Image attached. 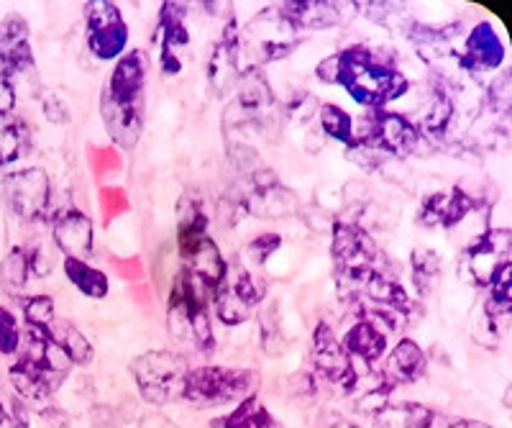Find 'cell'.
I'll use <instances>...</instances> for the list:
<instances>
[{"label":"cell","mask_w":512,"mask_h":428,"mask_svg":"<svg viewBox=\"0 0 512 428\" xmlns=\"http://www.w3.org/2000/svg\"><path fill=\"white\" fill-rule=\"evenodd\" d=\"M328 428H361V426H359V423L349 421V418L336 416V418H331V421H328Z\"/></svg>","instance_id":"obj_43"},{"label":"cell","mask_w":512,"mask_h":428,"mask_svg":"<svg viewBox=\"0 0 512 428\" xmlns=\"http://www.w3.org/2000/svg\"><path fill=\"white\" fill-rule=\"evenodd\" d=\"M3 188V198H6L8 208L24 221H36L47 213L49 206V177L47 172L39 167H29V170L8 172L0 182Z\"/></svg>","instance_id":"obj_14"},{"label":"cell","mask_w":512,"mask_h":428,"mask_svg":"<svg viewBox=\"0 0 512 428\" xmlns=\"http://www.w3.org/2000/svg\"><path fill=\"white\" fill-rule=\"evenodd\" d=\"M52 236L64 257L88 262L93 254V221L77 208H62L54 213Z\"/></svg>","instance_id":"obj_20"},{"label":"cell","mask_w":512,"mask_h":428,"mask_svg":"<svg viewBox=\"0 0 512 428\" xmlns=\"http://www.w3.org/2000/svg\"><path fill=\"white\" fill-rule=\"evenodd\" d=\"M64 275L70 277L72 285L88 298H105L108 295V275L90 267L82 259L64 257Z\"/></svg>","instance_id":"obj_31"},{"label":"cell","mask_w":512,"mask_h":428,"mask_svg":"<svg viewBox=\"0 0 512 428\" xmlns=\"http://www.w3.org/2000/svg\"><path fill=\"white\" fill-rule=\"evenodd\" d=\"M44 116H47L52 124H67V121H70V111H67L64 100H59L57 95H47V98H44Z\"/></svg>","instance_id":"obj_39"},{"label":"cell","mask_w":512,"mask_h":428,"mask_svg":"<svg viewBox=\"0 0 512 428\" xmlns=\"http://www.w3.org/2000/svg\"><path fill=\"white\" fill-rule=\"evenodd\" d=\"M333 264L341 295L356 298L369 277L390 272L372 236L354 223H336L333 229Z\"/></svg>","instance_id":"obj_6"},{"label":"cell","mask_w":512,"mask_h":428,"mask_svg":"<svg viewBox=\"0 0 512 428\" xmlns=\"http://www.w3.org/2000/svg\"><path fill=\"white\" fill-rule=\"evenodd\" d=\"M318 77L328 85H344L346 93L369 111H379L408 93V77L390 65H382L367 47H351L323 59Z\"/></svg>","instance_id":"obj_1"},{"label":"cell","mask_w":512,"mask_h":428,"mask_svg":"<svg viewBox=\"0 0 512 428\" xmlns=\"http://www.w3.org/2000/svg\"><path fill=\"white\" fill-rule=\"evenodd\" d=\"M185 16L187 8L182 3H164L159 11V62L167 75H177L182 70V52L190 44Z\"/></svg>","instance_id":"obj_19"},{"label":"cell","mask_w":512,"mask_h":428,"mask_svg":"<svg viewBox=\"0 0 512 428\" xmlns=\"http://www.w3.org/2000/svg\"><path fill=\"white\" fill-rule=\"evenodd\" d=\"M274 106V95L269 90L267 77H264L262 67H249V70L241 75L239 83V95L233 100L231 111L223 116V126L228 131L244 129L251 124H262L267 113Z\"/></svg>","instance_id":"obj_15"},{"label":"cell","mask_w":512,"mask_h":428,"mask_svg":"<svg viewBox=\"0 0 512 428\" xmlns=\"http://www.w3.org/2000/svg\"><path fill=\"white\" fill-rule=\"evenodd\" d=\"M344 349L354 357H359L361 362L374 364L377 359H382V354L387 352V334L379 329L377 323L369 321V318H361L346 331L344 336Z\"/></svg>","instance_id":"obj_27"},{"label":"cell","mask_w":512,"mask_h":428,"mask_svg":"<svg viewBox=\"0 0 512 428\" xmlns=\"http://www.w3.org/2000/svg\"><path fill=\"white\" fill-rule=\"evenodd\" d=\"M413 270V288L420 298H431L441 280V257L433 249H415L410 257Z\"/></svg>","instance_id":"obj_30"},{"label":"cell","mask_w":512,"mask_h":428,"mask_svg":"<svg viewBox=\"0 0 512 428\" xmlns=\"http://www.w3.org/2000/svg\"><path fill=\"white\" fill-rule=\"evenodd\" d=\"M24 305L26 326H36V329H49L54 316V300L49 295H31V298L21 300Z\"/></svg>","instance_id":"obj_36"},{"label":"cell","mask_w":512,"mask_h":428,"mask_svg":"<svg viewBox=\"0 0 512 428\" xmlns=\"http://www.w3.org/2000/svg\"><path fill=\"white\" fill-rule=\"evenodd\" d=\"M282 247V239L280 234H262V236H256L254 241H249L244 247V259L246 262L256 264V267H262L264 262H267L269 257H272L277 249Z\"/></svg>","instance_id":"obj_37"},{"label":"cell","mask_w":512,"mask_h":428,"mask_svg":"<svg viewBox=\"0 0 512 428\" xmlns=\"http://www.w3.org/2000/svg\"><path fill=\"white\" fill-rule=\"evenodd\" d=\"M443 416L420 403H387L374 413L377 428H448Z\"/></svg>","instance_id":"obj_24"},{"label":"cell","mask_w":512,"mask_h":428,"mask_svg":"<svg viewBox=\"0 0 512 428\" xmlns=\"http://www.w3.org/2000/svg\"><path fill=\"white\" fill-rule=\"evenodd\" d=\"M295 31L297 29H292L280 8L264 11L246 26L244 36H241V52L246 49L251 54V59H254L251 67H262L295 52L297 44L303 42Z\"/></svg>","instance_id":"obj_10"},{"label":"cell","mask_w":512,"mask_h":428,"mask_svg":"<svg viewBox=\"0 0 512 428\" xmlns=\"http://www.w3.org/2000/svg\"><path fill=\"white\" fill-rule=\"evenodd\" d=\"M474 211V200L464 193L461 188H454L451 193H436L425 200L420 208L418 223L428 226V229H451L456 223L464 221L469 213Z\"/></svg>","instance_id":"obj_22"},{"label":"cell","mask_w":512,"mask_h":428,"mask_svg":"<svg viewBox=\"0 0 512 428\" xmlns=\"http://www.w3.org/2000/svg\"><path fill=\"white\" fill-rule=\"evenodd\" d=\"M11 416H13V428H29V418H26L21 400H13Z\"/></svg>","instance_id":"obj_41"},{"label":"cell","mask_w":512,"mask_h":428,"mask_svg":"<svg viewBox=\"0 0 512 428\" xmlns=\"http://www.w3.org/2000/svg\"><path fill=\"white\" fill-rule=\"evenodd\" d=\"M49 336L54 339V344L67 354L72 364L77 367H88L93 362V344L88 341V336L77 329L75 323H70L67 318H54L52 326H49Z\"/></svg>","instance_id":"obj_28"},{"label":"cell","mask_w":512,"mask_h":428,"mask_svg":"<svg viewBox=\"0 0 512 428\" xmlns=\"http://www.w3.org/2000/svg\"><path fill=\"white\" fill-rule=\"evenodd\" d=\"M448 428H495V426H489V423H484V421H477V418H459V421L448 423Z\"/></svg>","instance_id":"obj_42"},{"label":"cell","mask_w":512,"mask_h":428,"mask_svg":"<svg viewBox=\"0 0 512 428\" xmlns=\"http://www.w3.org/2000/svg\"><path fill=\"white\" fill-rule=\"evenodd\" d=\"M18 346H21V326H18L16 316L0 305V354L11 357L18 352Z\"/></svg>","instance_id":"obj_38"},{"label":"cell","mask_w":512,"mask_h":428,"mask_svg":"<svg viewBox=\"0 0 512 428\" xmlns=\"http://www.w3.org/2000/svg\"><path fill=\"white\" fill-rule=\"evenodd\" d=\"M241 75H244V70H241V29L236 18H228L221 39L210 54L208 83L218 95H223L226 90L236 88Z\"/></svg>","instance_id":"obj_17"},{"label":"cell","mask_w":512,"mask_h":428,"mask_svg":"<svg viewBox=\"0 0 512 428\" xmlns=\"http://www.w3.org/2000/svg\"><path fill=\"white\" fill-rule=\"evenodd\" d=\"M244 206L249 208V213H254V216L285 218L290 216V213H295L297 198L292 193H287L269 172H262V175L254 177V188L246 195Z\"/></svg>","instance_id":"obj_21"},{"label":"cell","mask_w":512,"mask_h":428,"mask_svg":"<svg viewBox=\"0 0 512 428\" xmlns=\"http://www.w3.org/2000/svg\"><path fill=\"white\" fill-rule=\"evenodd\" d=\"M29 272H31L29 252H26L24 247H13L11 252L3 257V262H0V285H3V290H6L8 295L21 293Z\"/></svg>","instance_id":"obj_33"},{"label":"cell","mask_w":512,"mask_h":428,"mask_svg":"<svg viewBox=\"0 0 512 428\" xmlns=\"http://www.w3.org/2000/svg\"><path fill=\"white\" fill-rule=\"evenodd\" d=\"M313 370L315 375L331 387L341 390L344 395H351L356 387V367L351 354L346 352L344 344L333 336L328 323H318L313 334Z\"/></svg>","instance_id":"obj_12"},{"label":"cell","mask_w":512,"mask_h":428,"mask_svg":"<svg viewBox=\"0 0 512 428\" xmlns=\"http://www.w3.org/2000/svg\"><path fill=\"white\" fill-rule=\"evenodd\" d=\"M29 149V129L18 118L0 121V167H8L24 157Z\"/></svg>","instance_id":"obj_32"},{"label":"cell","mask_w":512,"mask_h":428,"mask_svg":"<svg viewBox=\"0 0 512 428\" xmlns=\"http://www.w3.org/2000/svg\"><path fill=\"white\" fill-rule=\"evenodd\" d=\"M70 367L72 362L54 344L47 329L26 326L21 357L11 367V382L24 403L41 405L62 387V382L70 375Z\"/></svg>","instance_id":"obj_3"},{"label":"cell","mask_w":512,"mask_h":428,"mask_svg":"<svg viewBox=\"0 0 512 428\" xmlns=\"http://www.w3.org/2000/svg\"><path fill=\"white\" fill-rule=\"evenodd\" d=\"M208 293L210 290L198 277L182 270L167 300L169 331L192 349H198L200 354H213L216 349V336H213L208 313Z\"/></svg>","instance_id":"obj_5"},{"label":"cell","mask_w":512,"mask_h":428,"mask_svg":"<svg viewBox=\"0 0 512 428\" xmlns=\"http://www.w3.org/2000/svg\"><path fill=\"white\" fill-rule=\"evenodd\" d=\"M13 103H16V98H13L11 85H8L6 80H0V116L11 111Z\"/></svg>","instance_id":"obj_40"},{"label":"cell","mask_w":512,"mask_h":428,"mask_svg":"<svg viewBox=\"0 0 512 428\" xmlns=\"http://www.w3.org/2000/svg\"><path fill=\"white\" fill-rule=\"evenodd\" d=\"M512 234L507 229L484 231L472 247L464 254V270L469 272V280L479 288H489L497 272L510 262Z\"/></svg>","instance_id":"obj_16"},{"label":"cell","mask_w":512,"mask_h":428,"mask_svg":"<svg viewBox=\"0 0 512 428\" xmlns=\"http://www.w3.org/2000/svg\"><path fill=\"white\" fill-rule=\"evenodd\" d=\"M34 54L29 44V24L18 13L0 21V80L31 70Z\"/></svg>","instance_id":"obj_18"},{"label":"cell","mask_w":512,"mask_h":428,"mask_svg":"<svg viewBox=\"0 0 512 428\" xmlns=\"http://www.w3.org/2000/svg\"><path fill=\"white\" fill-rule=\"evenodd\" d=\"M418 139L420 131L408 118L379 108L361 118V129L354 126V141L349 147L372 154H410L418 147Z\"/></svg>","instance_id":"obj_9"},{"label":"cell","mask_w":512,"mask_h":428,"mask_svg":"<svg viewBox=\"0 0 512 428\" xmlns=\"http://www.w3.org/2000/svg\"><path fill=\"white\" fill-rule=\"evenodd\" d=\"M259 331H262L264 352L272 354V357L282 354V349H285V336H282L277 303H269L267 308H262V313H259Z\"/></svg>","instance_id":"obj_35"},{"label":"cell","mask_w":512,"mask_h":428,"mask_svg":"<svg viewBox=\"0 0 512 428\" xmlns=\"http://www.w3.org/2000/svg\"><path fill=\"white\" fill-rule=\"evenodd\" d=\"M259 372L239 370V367H195L187 372L185 387H182V400L200 408H213V405L241 403L246 398H254L259 390Z\"/></svg>","instance_id":"obj_7"},{"label":"cell","mask_w":512,"mask_h":428,"mask_svg":"<svg viewBox=\"0 0 512 428\" xmlns=\"http://www.w3.org/2000/svg\"><path fill=\"white\" fill-rule=\"evenodd\" d=\"M177 244L185 270L192 272L213 293L226 275V259L208 236V216L195 193L182 195L177 206Z\"/></svg>","instance_id":"obj_4"},{"label":"cell","mask_w":512,"mask_h":428,"mask_svg":"<svg viewBox=\"0 0 512 428\" xmlns=\"http://www.w3.org/2000/svg\"><path fill=\"white\" fill-rule=\"evenodd\" d=\"M280 13L290 21L292 29H331L341 18L338 3H320V0H290L282 3Z\"/></svg>","instance_id":"obj_26"},{"label":"cell","mask_w":512,"mask_h":428,"mask_svg":"<svg viewBox=\"0 0 512 428\" xmlns=\"http://www.w3.org/2000/svg\"><path fill=\"white\" fill-rule=\"evenodd\" d=\"M213 426L216 428H285L277 418L272 416V411H269L267 405L256 398V395L254 398L241 400V403L236 405L228 416L216 418Z\"/></svg>","instance_id":"obj_29"},{"label":"cell","mask_w":512,"mask_h":428,"mask_svg":"<svg viewBox=\"0 0 512 428\" xmlns=\"http://www.w3.org/2000/svg\"><path fill=\"white\" fill-rule=\"evenodd\" d=\"M425 370H428V359H425L423 349L415 341L400 339L390 352L387 364H384L382 377L392 387L410 385V382H418L425 375Z\"/></svg>","instance_id":"obj_25"},{"label":"cell","mask_w":512,"mask_h":428,"mask_svg":"<svg viewBox=\"0 0 512 428\" xmlns=\"http://www.w3.org/2000/svg\"><path fill=\"white\" fill-rule=\"evenodd\" d=\"M505 59V47L500 36L492 29V24H477L466 39L464 54L459 57L461 67L472 72H489L497 70Z\"/></svg>","instance_id":"obj_23"},{"label":"cell","mask_w":512,"mask_h":428,"mask_svg":"<svg viewBox=\"0 0 512 428\" xmlns=\"http://www.w3.org/2000/svg\"><path fill=\"white\" fill-rule=\"evenodd\" d=\"M149 57L141 49L126 52L100 95V116L108 136L121 149H134L144 129V83Z\"/></svg>","instance_id":"obj_2"},{"label":"cell","mask_w":512,"mask_h":428,"mask_svg":"<svg viewBox=\"0 0 512 428\" xmlns=\"http://www.w3.org/2000/svg\"><path fill=\"white\" fill-rule=\"evenodd\" d=\"M85 36H88L90 52L98 59H121L128 44V26L123 21L116 3H88L85 8Z\"/></svg>","instance_id":"obj_13"},{"label":"cell","mask_w":512,"mask_h":428,"mask_svg":"<svg viewBox=\"0 0 512 428\" xmlns=\"http://www.w3.org/2000/svg\"><path fill=\"white\" fill-rule=\"evenodd\" d=\"M320 124H323V131H326L331 139L344 141V144H351L354 141V118L338 108L336 103H326L320 106Z\"/></svg>","instance_id":"obj_34"},{"label":"cell","mask_w":512,"mask_h":428,"mask_svg":"<svg viewBox=\"0 0 512 428\" xmlns=\"http://www.w3.org/2000/svg\"><path fill=\"white\" fill-rule=\"evenodd\" d=\"M264 295H267V290L254 280V275L246 270V264H228L226 275L213 290L218 321L226 323V326H241L256 311V305L262 303Z\"/></svg>","instance_id":"obj_11"},{"label":"cell","mask_w":512,"mask_h":428,"mask_svg":"<svg viewBox=\"0 0 512 428\" xmlns=\"http://www.w3.org/2000/svg\"><path fill=\"white\" fill-rule=\"evenodd\" d=\"M190 372V364L175 352H146L131 362V375L141 398L149 405H169L182 400V387Z\"/></svg>","instance_id":"obj_8"}]
</instances>
